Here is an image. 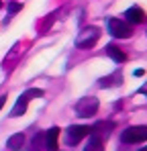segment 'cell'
I'll return each mask as SVG.
<instances>
[{"label":"cell","mask_w":147,"mask_h":151,"mask_svg":"<svg viewBox=\"0 0 147 151\" xmlns=\"http://www.w3.org/2000/svg\"><path fill=\"white\" fill-rule=\"evenodd\" d=\"M98 39H100V29H96V27H86L76 37V47L78 49H92L98 43Z\"/></svg>","instance_id":"cell-1"},{"label":"cell","mask_w":147,"mask_h":151,"mask_svg":"<svg viewBox=\"0 0 147 151\" xmlns=\"http://www.w3.org/2000/svg\"><path fill=\"white\" fill-rule=\"evenodd\" d=\"M98 98L94 96H86V98H82V100L76 104V114L80 116V119H90V116H94L98 112Z\"/></svg>","instance_id":"cell-2"},{"label":"cell","mask_w":147,"mask_h":151,"mask_svg":"<svg viewBox=\"0 0 147 151\" xmlns=\"http://www.w3.org/2000/svg\"><path fill=\"white\" fill-rule=\"evenodd\" d=\"M121 141L122 143H141L147 141V127L137 125V127H129L121 133Z\"/></svg>","instance_id":"cell-3"},{"label":"cell","mask_w":147,"mask_h":151,"mask_svg":"<svg viewBox=\"0 0 147 151\" xmlns=\"http://www.w3.org/2000/svg\"><path fill=\"white\" fill-rule=\"evenodd\" d=\"M108 33L117 39H129L133 35V29H131L129 23H125L121 19H110L108 21Z\"/></svg>","instance_id":"cell-4"},{"label":"cell","mask_w":147,"mask_h":151,"mask_svg":"<svg viewBox=\"0 0 147 151\" xmlns=\"http://www.w3.org/2000/svg\"><path fill=\"white\" fill-rule=\"evenodd\" d=\"M92 133V127H84V125H72L68 129V143L70 145H76V143H80L86 135H90Z\"/></svg>","instance_id":"cell-5"},{"label":"cell","mask_w":147,"mask_h":151,"mask_svg":"<svg viewBox=\"0 0 147 151\" xmlns=\"http://www.w3.org/2000/svg\"><path fill=\"white\" fill-rule=\"evenodd\" d=\"M125 17H127V21H129L131 25H139V23L145 21V12H143V8H139V6H131V8H127Z\"/></svg>","instance_id":"cell-6"},{"label":"cell","mask_w":147,"mask_h":151,"mask_svg":"<svg viewBox=\"0 0 147 151\" xmlns=\"http://www.w3.org/2000/svg\"><path fill=\"white\" fill-rule=\"evenodd\" d=\"M57 139H59V129L51 127L45 133V151H57Z\"/></svg>","instance_id":"cell-7"},{"label":"cell","mask_w":147,"mask_h":151,"mask_svg":"<svg viewBox=\"0 0 147 151\" xmlns=\"http://www.w3.org/2000/svg\"><path fill=\"white\" fill-rule=\"evenodd\" d=\"M24 145V135L23 133H14V135H10L8 137V141H6V147L10 151H21Z\"/></svg>","instance_id":"cell-8"},{"label":"cell","mask_w":147,"mask_h":151,"mask_svg":"<svg viewBox=\"0 0 147 151\" xmlns=\"http://www.w3.org/2000/svg\"><path fill=\"white\" fill-rule=\"evenodd\" d=\"M98 84H100V88L119 86V84H122V74H121V72H115V74H110V76H106V78H102Z\"/></svg>","instance_id":"cell-9"},{"label":"cell","mask_w":147,"mask_h":151,"mask_svg":"<svg viewBox=\"0 0 147 151\" xmlns=\"http://www.w3.org/2000/svg\"><path fill=\"white\" fill-rule=\"evenodd\" d=\"M84 151H104V145H102V139L98 137L96 133H90L88 145L84 147Z\"/></svg>","instance_id":"cell-10"},{"label":"cell","mask_w":147,"mask_h":151,"mask_svg":"<svg viewBox=\"0 0 147 151\" xmlns=\"http://www.w3.org/2000/svg\"><path fill=\"white\" fill-rule=\"evenodd\" d=\"M106 53H108V57H112L117 63H125V61H127V53L121 51L117 45H108V47H106Z\"/></svg>","instance_id":"cell-11"},{"label":"cell","mask_w":147,"mask_h":151,"mask_svg":"<svg viewBox=\"0 0 147 151\" xmlns=\"http://www.w3.org/2000/svg\"><path fill=\"white\" fill-rule=\"evenodd\" d=\"M27 102H29V98L23 94V96L17 100V104L12 106V110H10V116H12V119H14V116H21V114L27 112Z\"/></svg>","instance_id":"cell-12"},{"label":"cell","mask_w":147,"mask_h":151,"mask_svg":"<svg viewBox=\"0 0 147 151\" xmlns=\"http://www.w3.org/2000/svg\"><path fill=\"white\" fill-rule=\"evenodd\" d=\"M43 149H45V135H43V133H37V135H33L31 149H29V151H43Z\"/></svg>","instance_id":"cell-13"},{"label":"cell","mask_w":147,"mask_h":151,"mask_svg":"<svg viewBox=\"0 0 147 151\" xmlns=\"http://www.w3.org/2000/svg\"><path fill=\"white\" fill-rule=\"evenodd\" d=\"M112 127H115L112 121H100V123H96V125L92 127V133H104V135H108Z\"/></svg>","instance_id":"cell-14"},{"label":"cell","mask_w":147,"mask_h":151,"mask_svg":"<svg viewBox=\"0 0 147 151\" xmlns=\"http://www.w3.org/2000/svg\"><path fill=\"white\" fill-rule=\"evenodd\" d=\"M24 96L31 100V98H41L43 96V90H39V88H31V90H27L24 92Z\"/></svg>","instance_id":"cell-15"},{"label":"cell","mask_w":147,"mask_h":151,"mask_svg":"<svg viewBox=\"0 0 147 151\" xmlns=\"http://www.w3.org/2000/svg\"><path fill=\"white\" fill-rule=\"evenodd\" d=\"M55 21V12H51L47 19L43 21V27H41V33H45V31H49V27H51V23Z\"/></svg>","instance_id":"cell-16"},{"label":"cell","mask_w":147,"mask_h":151,"mask_svg":"<svg viewBox=\"0 0 147 151\" xmlns=\"http://www.w3.org/2000/svg\"><path fill=\"white\" fill-rule=\"evenodd\" d=\"M21 10H23V4H21V2H10V4H8V12H10V14L21 12Z\"/></svg>","instance_id":"cell-17"},{"label":"cell","mask_w":147,"mask_h":151,"mask_svg":"<svg viewBox=\"0 0 147 151\" xmlns=\"http://www.w3.org/2000/svg\"><path fill=\"white\" fill-rule=\"evenodd\" d=\"M133 76H135V78H137V76L141 78V76H145V70H141V68H139V70H135V72H133Z\"/></svg>","instance_id":"cell-18"},{"label":"cell","mask_w":147,"mask_h":151,"mask_svg":"<svg viewBox=\"0 0 147 151\" xmlns=\"http://www.w3.org/2000/svg\"><path fill=\"white\" fill-rule=\"evenodd\" d=\"M137 92H139V94H145V96H147V82L141 86V88H139V90H137Z\"/></svg>","instance_id":"cell-19"},{"label":"cell","mask_w":147,"mask_h":151,"mask_svg":"<svg viewBox=\"0 0 147 151\" xmlns=\"http://www.w3.org/2000/svg\"><path fill=\"white\" fill-rule=\"evenodd\" d=\"M6 98H8V96H6V94H2V96H0V110H2V106H4V104H6Z\"/></svg>","instance_id":"cell-20"},{"label":"cell","mask_w":147,"mask_h":151,"mask_svg":"<svg viewBox=\"0 0 147 151\" xmlns=\"http://www.w3.org/2000/svg\"><path fill=\"white\" fill-rule=\"evenodd\" d=\"M139 151H147V145H145V147H143V149H139Z\"/></svg>","instance_id":"cell-21"},{"label":"cell","mask_w":147,"mask_h":151,"mask_svg":"<svg viewBox=\"0 0 147 151\" xmlns=\"http://www.w3.org/2000/svg\"><path fill=\"white\" fill-rule=\"evenodd\" d=\"M0 8H2V0H0Z\"/></svg>","instance_id":"cell-22"}]
</instances>
